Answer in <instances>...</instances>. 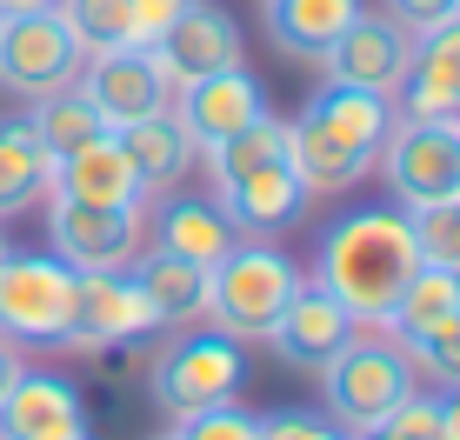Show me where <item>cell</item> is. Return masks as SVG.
<instances>
[{
  "label": "cell",
  "instance_id": "cell-1",
  "mask_svg": "<svg viewBox=\"0 0 460 440\" xmlns=\"http://www.w3.org/2000/svg\"><path fill=\"white\" fill-rule=\"evenodd\" d=\"M414 267H420V247H414V227H407L401 207H354L321 233L314 287H327L354 321L387 327Z\"/></svg>",
  "mask_w": 460,
  "mask_h": 440
},
{
  "label": "cell",
  "instance_id": "cell-2",
  "mask_svg": "<svg viewBox=\"0 0 460 440\" xmlns=\"http://www.w3.org/2000/svg\"><path fill=\"white\" fill-rule=\"evenodd\" d=\"M300 267L280 254L274 241H234L227 254L208 267V327L234 340H267L274 321L288 313V301L300 294Z\"/></svg>",
  "mask_w": 460,
  "mask_h": 440
},
{
  "label": "cell",
  "instance_id": "cell-3",
  "mask_svg": "<svg viewBox=\"0 0 460 440\" xmlns=\"http://www.w3.org/2000/svg\"><path fill=\"white\" fill-rule=\"evenodd\" d=\"M414 360H407V348L380 327V334H360L321 367V394H327V420L347 434V440H367L380 420L394 414V400L414 394Z\"/></svg>",
  "mask_w": 460,
  "mask_h": 440
},
{
  "label": "cell",
  "instance_id": "cell-4",
  "mask_svg": "<svg viewBox=\"0 0 460 440\" xmlns=\"http://www.w3.org/2000/svg\"><path fill=\"white\" fill-rule=\"evenodd\" d=\"M241 381H247V340L220 334V327H187V334H173L147 367V394L167 414V427H181L187 414H200V407H214V400H234Z\"/></svg>",
  "mask_w": 460,
  "mask_h": 440
},
{
  "label": "cell",
  "instance_id": "cell-5",
  "mask_svg": "<svg viewBox=\"0 0 460 440\" xmlns=\"http://www.w3.org/2000/svg\"><path fill=\"white\" fill-rule=\"evenodd\" d=\"M81 274L54 254H0V334L13 348H67Z\"/></svg>",
  "mask_w": 460,
  "mask_h": 440
},
{
  "label": "cell",
  "instance_id": "cell-6",
  "mask_svg": "<svg viewBox=\"0 0 460 440\" xmlns=\"http://www.w3.org/2000/svg\"><path fill=\"white\" fill-rule=\"evenodd\" d=\"M47 241H54V260L74 274H127L147 247V207H87V200L47 194Z\"/></svg>",
  "mask_w": 460,
  "mask_h": 440
},
{
  "label": "cell",
  "instance_id": "cell-7",
  "mask_svg": "<svg viewBox=\"0 0 460 440\" xmlns=\"http://www.w3.org/2000/svg\"><path fill=\"white\" fill-rule=\"evenodd\" d=\"M374 167L394 187V207L460 200V120H401L394 114V134Z\"/></svg>",
  "mask_w": 460,
  "mask_h": 440
},
{
  "label": "cell",
  "instance_id": "cell-8",
  "mask_svg": "<svg viewBox=\"0 0 460 440\" xmlns=\"http://www.w3.org/2000/svg\"><path fill=\"white\" fill-rule=\"evenodd\" d=\"M81 40L67 34V21L54 13H21V21H0V87L13 93H54L67 81H81Z\"/></svg>",
  "mask_w": 460,
  "mask_h": 440
},
{
  "label": "cell",
  "instance_id": "cell-9",
  "mask_svg": "<svg viewBox=\"0 0 460 440\" xmlns=\"http://www.w3.org/2000/svg\"><path fill=\"white\" fill-rule=\"evenodd\" d=\"M147 54H154V67H161V81L181 93L187 81H208V74H220V67H247V34H241V21H234L227 7L194 0Z\"/></svg>",
  "mask_w": 460,
  "mask_h": 440
},
{
  "label": "cell",
  "instance_id": "cell-10",
  "mask_svg": "<svg viewBox=\"0 0 460 440\" xmlns=\"http://www.w3.org/2000/svg\"><path fill=\"white\" fill-rule=\"evenodd\" d=\"M147 334H161V313L134 287V274H81L67 348L101 354V348H127V340H147Z\"/></svg>",
  "mask_w": 460,
  "mask_h": 440
},
{
  "label": "cell",
  "instance_id": "cell-11",
  "mask_svg": "<svg viewBox=\"0 0 460 440\" xmlns=\"http://www.w3.org/2000/svg\"><path fill=\"white\" fill-rule=\"evenodd\" d=\"M81 93L101 107L107 128H134V120L173 107V87L161 81L147 47H107V54H87L81 60Z\"/></svg>",
  "mask_w": 460,
  "mask_h": 440
},
{
  "label": "cell",
  "instance_id": "cell-12",
  "mask_svg": "<svg viewBox=\"0 0 460 440\" xmlns=\"http://www.w3.org/2000/svg\"><path fill=\"white\" fill-rule=\"evenodd\" d=\"M394 114L401 120H460V13L414 34L407 74L394 87Z\"/></svg>",
  "mask_w": 460,
  "mask_h": 440
},
{
  "label": "cell",
  "instance_id": "cell-13",
  "mask_svg": "<svg viewBox=\"0 0 460 440\" xmlns=\"http://www.w3.org/2000/svg\"><path fill=\"white\" fill-rule=\"evenodd\" d=\"M407 54H414V34H407L401 21H387V13L360 7L354 27L327 47L321 67H327V81H341V87H367L380 101H394V87H401V74H407Z\"/></svg>",
  "mask_w": 460,
  "mask_h": 440
},
{
  "label": "cell",
  "instance_id": "cell-14",
  "mask_svg": "<svg viewBox=\"0 0 460 440\" xmlns=\"http://www.w3.org/2000/svg\"><path fill=\"white\" fill-rule=\"evenodd\" d=\"M354 313H347L327 287H314V280H300V294L288 301V313L274 321V334H267V348H274L280 367L294 374H321L327 360H334L347 340H354Z\"/></svg>",
  "mask_w": 460,
  "mask_h": 440
},
{
  "label": "cell",
  "instance_id": "cell-15",
  "mask_svg": "<svg viewBox=\"0 0 460 440\" xmlns=\"http://www.w3.org/2000/svg\"><path fill=\"white\" fill-rule=\"evenodd\" d=\"M0 440H93L81 387L21 367V381L0 394Z\"/></svg>",
  "mask_w": 460,
  "mask_h": 440
},
{
  "label": "cell",
  "instance_id": "cell-16",
  "mask_svg": "<svg viewBox=\"0 0 460 440\" xmlns=\"http://www.w3.org/2000/svg\"><path fill=\"white\" fill-rule=\"evenodd\" d=\"M214 207L227 214V227H234V241H280V233L294 227L300 214H307V187H300V174L288 161H274V167H261V174H241V180H227V187H214Z\"/></svg>",
  "mask_w": 460,
  "mask_h": 440
},
{
  "label": "cell",
  "instance_id": "cell-17",
  "mask_svg": "<svg viewBox=\"0 0 460 440\" xmlns=\"http://www.w3.org/2000/svg\"><path fill=\"white\" fill-rule=\"evenodd\" d=\"M173 114H181V128L194 134V147L208 154L227 134H241L247 120L267 114V93H261V81H253L247 67H220V74H208V81H187L181 93H173Z\"/></svg>",
  "mask_w": 460,
  "mask_h": 440
},
{
  "label": "cell",
  "instance_id": "cell-18",
  "mask_svg": "<svg viewBox=\"0 0 460 440\" xmlns=\"http://www.w3.org/2000/svg\"><path fill=\"white\" fill-rule=\"evenodd\" d=\"M54 194L87 200V207H147V187H140L134 161L120 154L114 134H101V140H87L81 154L54 161Z\"/></svg>",
  "mask_w": 460,
  "mask_h": 440
},
{
  "label": "cell",
  "instance_id": "cell-19",
  "mask_svg": "<svg viewBox=\"0 0 460 440\" xmlns=\"http://www.w3.org/2000/svg\"><path fill=\"white\" fill-rule=\"evenodd\" d=\"M114 140H120L127 161H134V174H140V187H147V200H154V194H173V187L194 174V161H200L194 134L181 128V114H173V107H161V114H147V120H134V128H114Z\"/></svg>",
  "mask_w": 460,
  "mask_h": 440
},
{
  "label": "cell",
  "instance_id": "cell-20",
  "mask_svg": "<svg viewBox=\"0 0 460 440\" xmlns=\"http://www.w3.org/2000/svg\"><path fill=\"white\" fill-rule=\"evenodd\" d=\"M288 167L300 174L307 194H347V187H360L374 174L367 154H354L341 134H327L321 120H307V114L288 120Z\"/></svg>",
  "mask_w": 460,
  "mask_h": 440
},
{
  "label": "cell",
  "instance_id": "cell-21",
  "mask_svg": "<svg viewBox=\"0 0 460 440\" xmlns=\"http://www.w3.org/2000/svg\"><path fill=\"white\" fill-rule=\"evenodd\" d=\"M300 114L321 120L327 134H341L347 147L367 154V161H380V147H387V134H394V101H380V93H367V87H341V81L314 87Z\"/></svg>",
  "mask_w": 460,
  "mask_h": 440
},
{
  "label": "cell",
  "instance_id": "cell-22",
  "mask_svg": "<svg viewBox=\"0 0 460 440\" xmlns=\"http://www.w3.org/2000/svg\"><path fill=\"white\" fill-rule=\"evenodd\" d=\"M127 274H134V287L154 301L161 327H187V321H200V307H208V267L187 260V254H167V247H140Z\"/></svg>",
  "mask_w": 460,
  "mask_h": 440
},
{
  "label": "cell",
  "instance_id": "cell-23",
  "mask_svg": "<svg viewBox=\"0 0 460 440\" xmlns=\"http://www.w3.org/2000/svg\"><path fill=\"white\" fill-rule=\"evenodd\" d=\"M360 0H267V34L288 60H314L321 67L327 47L354 27Z\"/></svg>",
  "mask_w": 460,
  "mask_h": 440
},
{
  "label": "cell",
  "instance_id": "cell-24",
  "mask_svg": "<svg viewBox=\"0 0 460 440\" xmlns=\"http://www.w3.org/2000/svg\"><path fill=\"white\" fill-rule=\"evenodd\" d=\"M154 247L214 267V260L234 247V227H227V214H220L214 200H200V194H161V214H154Z\"/></svg>",
  "mask_w": 460,
  "mask_h": 440
},
{
  "label": "cell",
  "instance_id": "cell-25",
  "mask_svg": "<svg viewBox=\"0 0 460 440\" xmlns=\"http://www.w3.org/2000/svg\"><path fill=\"white\" fill-rule=\"evenodd\" d=\"M40 194H54V154L27 120H0V220L27 214Z\"/></svg>",
  "mask_w": 460,
  "mask_h": 440
},
{
  "label": "cell",
  "instance_id": "cell-26",
  "mask_svg": "<svg viewBox=\"0 0 460 440\" xmlns=\"http://www.w3.org/2000/svg\"><path fill=\"white\" fill-rule=\"evenodd\" d=\"M27 128H34V140L54 154V161H67V154H81L87 140L114 134V128L101 120V107L81 93V81L54 87V93H34V114H27Z\"/></svg>",
  "mask_w": 460,
  "mask_h": 440
},
{
  "label": "cell",
  "instance_id": "cell-27",
  "mask_svg": "<svg viewBox=\"0 0 460 440\" xmlns=\"http://www.w3.org/2000/svg\"><path fill=\"white\" fill-rule=\"evenodd\" d=\"M447 313H460V274H454V267H427V260H420L414 274H407L394 313H387V334H394V340L427 334V327H440Z\"/></svg>",
  "mask_w": 460,
  "mask_h": 440
},
{
  "label": "cell",
  "instance_id": "cell-28",
  "mask_svg": "<svg viewBox=\"0 0 460 440\" xmlns=\"http://www.w3.org/2000/svg\"><path fill=\"white\" fill-rule=\"evenodd\" d=\"M274 161H288V120L280 114H261V120H247L241 134H227L220 147H208L214 187H227L241 174H261V167H274Z\"/></svg>",
  "mask_w": 460,
  "mask_h": 440
},
{
  "label": "cell",
  "instance_id": "cell-29",
  "mask_svg": "<svg viewBox=\"0 0 460 440\" xmlns=\"http://www.w3.org/2000/svg\"><path fill=\"white\" fill-rule=\"evenodd\" d=\"M60 21L81 40V54L134 47V13H127V0H60Z\"/></svg>",
  "mask_w": 460,
  "mask_h": 440
},
{
  "label": "cell",
  "instance_id": "cell-30",
  "mask_svg": "<svg viewBox=\"0 0 460 440\" xmlns=\"http://www.w3.org/2000/svg\"><path fill=\"white\" fill-rule=\"evenodd\" d=\"M414 227V247L427 267H454L460 274V200H434V207H401Z\"/></svg>",
  "mask_w": 460,
  "mask_h": 440
},
{
  "label": "cell",
  "instance_id": "cell-31",
  "mask_svg": "<svg viewBox=\"0 0 460 440\" xmlns=\"http://www.w3.org/2000/svg\"><path fill=\"white\" fill-rule=\"evenodd\" d=\"M401 348H407V360H414V374H427L440 394L460 387V313H447V321L427 327V334H407Z\"/></svg>",
  "mask_w": 460,
  "mask_h": 440
},
{
  "label": "cell",
  "instance_id": "cell-32",
  "mask_svg": "<svg viewBox=\"0 0 460 440\" xmlns=\"http://www.w3.org/2000/svg\"><path fill=\"white\" fill-rule=\"evenodd\" d=\"M367 440H440V394H420L414 387L407 400H394V414Z\"/></svg>",
  "mask_w": 460,
  "mask_h": 440
},
{
  "label": "cell",
  "instance_id": "cell-33",
  "mask_svg": "<svg viewBox=\"0 0 460 440\" xmlns=\"http://www.w3.org/2000/svg\"><path fill=\"white\" fill-rule=\"evenodd\" d=\"M181 440H261V420H253L247 407H234V400H214V407H200V414L181 420Z\"/></svg>",
  "mask_w": 460,
  "mask_h": 440
},
{
  "label": "cell",
  "instance_id": "cell-34",
  "mask_svg": "<svg viewBox=\"0 0 460 440\" xmlns=\"http://www.w3.org/2000/svg\"><path fill=\"white\" fill-rule=\"evenodd\" d=\"M187 7H194V0H127V13H134V47H154Z\"/></svg>",
  "mask_w": 460,
  "mask_h": 440
},
{
  "label": "cell",
  "instance_id": "cell-35",
  "mask_svg": "<svg viewBox=\"0 0 460 440\" xmlns=\"http://www.w3.org/2000/svg\"><path fill=\"white\" fill-rule=\"evenodd\" d=\"M261 440H347L327 414H267Z\"/></svg>",
  "mask_w": 460,
  "mask_h": 440
},
{
  "label": "cell",
  "instance_id": "cell-36",
  "mask_svg": "<svg viewBox=\"0 0 460 440\" xmlns=\"http://www.w3.org/2000/svg\"><path fill=\"white\" fill-rule=\"evenodd\" d=\"M387 21H401L407 34H427L434 21H447V13H460V0H387Z\"/></svg>",
  "mask_w": 460,
  "mask_h": 440
},
{
  "label": "cell",
  "instance_id": "cell-37",
  "mask_svg": "<svg viewBox=\"0 0 460 440\" xmlns=\"http://www.w3.org/2000/svg\"><path fill=\"white\" fill-rule=\"evenodd\" d=\"M21 367H27V360H21V348H13V340L0 334V394H7V387L21 381Z\"/></svg>",
  "mask_w": 460,
  "mask_h": 440
},
{
  "label": "cell",
  "instance_id": "cell-38",
  "mask_svg": "<svg viewBox=\"0 0 460 440\" xmlns=\"http://www.w3.org/2000/svg\"><path fill=\"white\" fill-rule=\"evenodd\" d=\"M440 440H460V387L440 394Z\"/></svg>",
  "mask_w": 460,
  "mask_h": 440
},
{
  "label": "cell",
  "instance_id": "cell-39",
  "mask_svg": "<svg viewBox=\"0 0 460 440\" xmlns=\"http://www.w3.org/2000/svg\"><path fill=\"white\" fill-rule=\"evenodd\" d=\"M60 0H0V21H21V13H54Z\"/></svg>",
  "mask_w": 460,
  "mask_h": 440
},
{
  "label": "cell",
  "instance_id": "cell-40",
  "mask_svg": "<svg viewBox=\"0 0 460 440\" xmlns=\"http://www.w3.org/2000/svg\"><path fill=\"white\" fill-rule=\"evenodd\" d=\"M147 440H181V427H161V434H147Z\"/></svg>",
  "mask_w": 460,
  "mask_h": 440
},
{
  "label": "cell",
  "instance_id": "cell-41",
  "mask_svg": "<svg viewBox=\"0 0 460 440\" xmlns=\"http://www.w3.org/2000/svg\"><path fill=\"white\" fill-rule=\"evenodd\" d=\"M0 254H7V247H0Z\"/></svg>",
  "mask_w": 460,
  "mask_h": 440
}]
</instances>
